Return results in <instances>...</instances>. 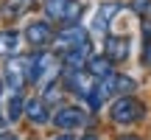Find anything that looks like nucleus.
Listing matches in <instances>:
<instances>
[{
	"instance_id": "nucleus-6",
	"label": "nucleus",
	"mask_w": 151,
	"mask_h": 140,
	"mask_svg": "<svg viewBox=\"0 0 151 140\" xmlns=\"http://www.w3.org/2000/svg\"><path fill=\"white\" fill-rule=\"evenodd\" d=\"M53 25H50V20H34L25 25V39L28 45H31L34 51H45L48 45H53Z\"/></svg>"
},
{
	"instance_id": "nucleus-12",
	"label": "nucleus",
	"mask_w": 151,
	"mask_h": 140,
	"mask_svg": "<svg viewBox=\"0 0 151 140\" xmlns=\"http://www.w3.org/2000/svg\"><path fill=\"white\" fill-rule=\"evenodd\" d=\"M22 115H25V101L20 98V92H11L9 95V104H6V121H20Z\"/></svg>"
},
{
	"instance_id": "nucleus-5",
	"label": "nucleus",
	"mask_w": 151,
	"mask_h": 140,
	"mask_svg": "<svg viewBox=\"0 0 151 140\" xmlns=\"http://www.w3.org/2000/svg\"><path fill=\"white\" fill-rule=\"evenodd\" d=\"M50 123H53L59 132L62 129L73 132V129H81V126L90 123V115H87L81 107H56L53 115H50Z\"/></svg>"
},
{
	"instance_id": "nucleus-9",
	"label": "nucleus",
	"mask_w": 151,
	"mask_h": 140,
	"mask_svg": "<svg viewBox=\"0 0 151 140\" xmlns=\"http://www.w3.org/2000/svg\"><path fill=\"white\" fill-rule=\"evenodd\" d=\"M31 6H34V0H3L0 3V17L6 22H14L20 17H25L31 11Z\"/></svg>"
},
{
	"instance_id": "nucleus-2",
	"label": "nucleus",
	"mask_w": 151,
	"mask_h": 140,
	"mask_svg": "<svg viewBox=\"0 0 151 140\" xmlns=\"http://www.w3.org/2000/svg\"><path fill=\"white\" fill-rule=\"evenodd\" d=\"M143 115H146V107H143V104L137 101L132 92L120 95L118 101L109 107V118H112L115 123H120V126H132V123H137V121H143Z\"/></svg>"
},
{
	"instance_id": "nucleus-1",
	"label": "nucleus",
	"mask_w": 151,
	"mask_h": 140,
	"mask_svg": "<svg viewBox=\"0 0 151 140\" xmlns=\"http://www.w3.org/2000/svg\"><path fill=\"white\" fill-rule=\"evenodd\" d=\"M62 73H65V62L62 56L50 53V51H37L34 56H28V81L37 87H48L53 81H62Z\"/></svg>"
},
{
	"instance_id": "nucleus-4",
	"label": "nucleus",
	"mask_w": 151,
	"mask_h": 140,
	"mask_svg": "<svg viewBox=\"0 0 151 140\" xmlns=\"http://www.w3.org/2000/svg\"><path fill=\"white\" fill-rule=\"evenodd\" d=\"M42 6H45L48 20H56L62 25L78 22V17H81V3L78 0H45Z\"/></svg>"
},
{
	"instance_id": "nucleus-11",
	"label": "nucleus",
	"mask_w": 151,
	"mask_h": 140,
	"mask_svg": "<svg viewBox=\"0 0 151 140\" xmlns=\"http://www.w3.org/2000/svg\"><path fill=\"white\" fill-rule=\"evenodd\" d=\"M17 51H20V34L11 31V28L0 31V59H9V56H14Z\"/></svg>"
},
{
	"instance_id": "nucleus-7",
	"label": "nucleus",
	"mask_w": 151,
	"mask_h": 140,
	"mask_svg": "<svg viewBox=\"0 0 151 140\" xmlns=\"http://www.w3.org/2000/svg\"><path fill=\"white\" fill-rule=\"evenodd\" d=\"M104 53H106L115 65H120V62H126L129 53H132V39L126 37V34H106V39H104Z\"/></svg>"
},
{
	"instance_id": "nucleus-3",
	"label": "nucleus",
	"mask_w": 151,
	"mask_h": 140,
	"mask_svg": "<svg viewBox=\"0 0 151 140\" xmlns=\"http://www.w3.org/2000/svg\"><path fill=\"white\" fill-rule=\"evenodd\" d=\"M3 84L9 92H22L25 90V84H31L28 81V59H20V56H9V62H6L3 67Z\"/></svg>"
},
{
	"instance_id": "nucleus-20",
	"label": "nucleus",
	"mask_w": 151,
	"mask_h": 140,
	"mask_svg": "<svg viewBox=\"0 0 151 140\" xmlns=\"http://www.w3.org/2000/svg\"><path fill=\"white\" fill-rule=\"evenodd\" d=\"M148 17H151V14H148Z\"/></svg>"
},
{
	"instance_id": "nucleus-13",
	"label": "nucleus",
	"mask_w": 151,
	"mask_h": 140,
	"mask_svg": "<svg viewBox=\"0 0 151 140\" xmlns=\"http://www.w3.org/2000/svg\"><path fill=\"white\" fill-rule=\"evenodd\" d=\"M115 11H118V3L101 6V9H98V14H95V20H92V28H95V31H106V25H109V20H112Z\"/></svg>"
},
{
	"instance_id": "nucleus-14",
	"label": "nucleus",
	"mask_w": 151,
	"mask_h": 140,
	"mask_svg": "<svg viewBox=\"0 0 151 140\" xmlns=\"http://www.w3.org/2000/svg\"><path fill=\"white\" fill-rule=\"evenodd\" d=\"M143 62H146V65H151V39L146 42V51H143Z\"/></svg>"
},
{
	"instance_id": "nucleus-10",
	"label": "nucleus",
	"mask_w": 151,
	"mask_h": 140,
	"mask_svg": "<svg viewBox=\"0 0 151 140\" xmlns=\"http://www.w3.org/2000/svg\"><path fill=\"white\" fill-rule=\"evenodd\" d=\"M112 65H115V62L109 59L106 53H104V56H90L84 67H87V73H90L92 79H106V76H112V73H115Z\"/></svg>"
},
{
	"instance_id": "nucleus-18",
	"label": "nucleus",
	"mask_w": 151,
	"mask_h": 140,
	"mask_svg": "<svg viewBox=\"0 0 151 140\" xmlns=\"http://www.w3.org/2000/svg\"><path fill=\"white\" fill-rule=\"evenodd\" d=\"M118 140H140V135H120Z\"/></svg>"
},
{
	"instance_id": "nucleus-16",
	"label": "nucleus",
	"mask_w": 151,
	"mask_h": 140,
	"mask_svg": "<svg viewBox=\"0 0 151 140\" xmlns=\"http://www.w3.org/2000/svg\"><path fill=\"white\" fill-rule=\"evenodd\" d=\"M53 140H76V137H73V135H67V129H62V135H56Z\"/></svg>"
},
{
	"instance_id": "nucleus-17",
	"label": "nucleus",
	"mask_w": 151,
	"mask_h": 140,
	"mask_svg": "<svg viewBox=\"0 0 151 140\" xmlns=\"http://www.w3.org/2000/svg\"><path fill=\"white\" fill-rule=\"evenodd\" d=\"M0 140H17L14 135H9V132H3V129H0Z\"/></svg>"
},
{
	"instance_id": "nucleus-19",
	"label": "nucleus",
	"mask_w": 151,
	"mask_h": 140,
	"mask_svg": "<svg viewBox=\"0 0 151 140\" xmlns=\"http://www.w3.org/2000/svg\"><path fill=\"white\" fill-rule=\"evenodd\" d=\"M0 92H3V81H0Z\"/></svg>"
},
{
	"instance_id": "nucleus-15",
	"label": "nucleus",
	"mask_w": 151,
	"mask_h": 140,
	"mask_svg": "<svg viewBox=\"0 0 151 140\" xmlns=\"http://www.w3.org/2000/svg\"><path fill=\"white\" fill-rule=\"evenodd\" d=\"M78 140H101V137H98V132H84Z\"/></svg>"
},
{
	"instance_id": "nucleus-8",
	"label": "nucleus",
	"mask_w": 151,
	"mask_h": 140,
	"mask_svg": "<svg viewBox=\"0 0 151 140\" xmlns=\"http://www.w3.org/2000/svg\"><path fill=\"white\" fill-rule=\"evenodd\" d=\"M25 118L31 121L34 126L50 123V104L45 101V98H31V101H25Z\"/></svg>"
}]
</instances>
